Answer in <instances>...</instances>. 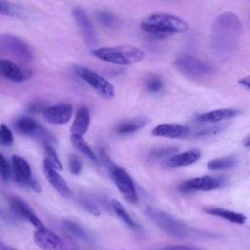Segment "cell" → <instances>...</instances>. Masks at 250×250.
I'll list each match as a JSON object with an SVG mask.
<instances>
[{"label":"cell","instance_id":"obj_1","mask_svg":"<svg viewBox=\"0 0 250 250\" xmlns=\"http://www.w3.org/2000/svg\"><path fill=\"white\" fill-rule=\"evenodd\" d=\"M241 34V23L232 12L217 16L211 30L210 46L218 58H228L237 48Z\"/></svg>","mask_w":250,"mask_h":250},{"label":"cell","instance_id":"obj_2","mask_svg":"<svg viewBox=\"0 0 250 250\" xmlns=\"http://www.w3.org/2000/svg\"><path fill=\"white\" fill-rule=\"evenodd\" d=\"M141 29L153 35H168L185 32L188 24L180 17L169 13H153L141 22Z\"/></svg>","mask_w":250,"mask_h":250},{"label":"cell","instance_id":"obj_3","mask_svg":"<svg viewBox=\"0 0 250 250\" xmlns=\"http://www.w3.org/2000/svg\"><path fill=\"white\" fill-rule=\"evenodd\" d=\"M96 58L117 65H131L144 60L145 52L134 46L103 47L92 50Z\"/></svg>","mask_w":250,"mask_h":250},{"label":"cell","instance_id":"obj_4","mask_svg":"<svg viewBox=\"0 0 250 250\" xmlns=\"http://www.w3.org/2000/svg\"><path fill=\"white\" fill-rule=\"evenodd\" d=\"M146 215L157 228L172 237L185 239L195 234V230L185 222L164 211L148 208Z\"/></svg>","mask_w":250,"mask_h":250},{"label":"cell","instance_id":"obj_5","mask_svg":"<svg viewBox=\"0 0 250 250\" xmlns=\"http://www.w3.org/2000/svg\"><path fill=\"white\" fill-rule=\"evenodd\" d=\"M174 65L183 75L190 79H205L215 72L212 64L190 54H184L176 58Z\"/></svg>","mask_w":250,"mask_h":250},{"label":"cell","instance_id":"obj_6","mask_svg":"<svg viewBox=\"0 0 250 250\" xmlns=\"http://www.w3.org/2000/svg\"><path fill=\"white\" fill-rule=\"evenodd\" d=\"M74 70L76 74L91 86L103 99L110 100L114 97L115 89L113 85L102 75L81 65H75Z\"/></svg>","mask_w":250,"mask_h":250},{"label":"cell","instance_id":"obj_7","mask_svg":"<svg viewBox=\"0 0 250 250\" xmlns=\"http://www.w3.org/2000/svg\"><path fill=\"white\" fill-rule=\"evenodd\" d=\"M224 185V180L218 177L209 175L200 176L188 179L179 186V190L184 193L194 191H210L221 188Z\"/></svg>","mask_w":250,"mask_h":250},{"label":"cell","instance_id":"obj_8","mask_svg":"<svg viewBox=\"0 0 250 250\" xmlns=\"http://www.w3.org/2000/svg\"><path fill=\"white\" fill-rule=\"evenodd\" d=\"M111 175L118 190L121 192L123 197L132 204L137 203L138 194L136 191L134 182L130 175L124 169L119 167H115L111 171Z\"/></svg>","mask_w":250,"mask_h":250},{"label":"cell","instance_id":"obj_9","mask_svg":"<svg viewBox=\"0 0 250 250\" xmlns=\"http://www.w3.org/2000/svg\"><path fill=\"white\" fill-rule=\"evenodd\" d=\"M33 239L40 248L45 250H69L59 235L45 227L35 230Z\"/></svg>","mask_w":250,"mask_h":250},{"label":"cell","instance_id":"obj_10","mask_svg":"<svg viewBox=\"0 0 250 250\" xmlns=\"http://www.w3.org/2000/svg\"><path fill=\"white\" fill-rule=\"evenodd\" d=\"M0 39L2 44L19 59L25 62H30L33 59L31 49L22 39L11 34H3Z\"/></svg>","mask_w":250,"mask_h":250},{"label":"cell","instance_id":"obj_11","mask_svg":"<svg viewBox=\"0 0 250 250\" xmlns=\"http://www.w3.org/2000/svg\"><path fill=\"white\" fill-rule=\"evenodd\" d=\"M42 114L48 123L56 125L65 124L72 116V107L68 104H58L45 107L42 110Z\"/></svg>","mask_w":250,"mask_h":250},{"label":"cell","instance_id":"obj_12","mask_svg":"<svg viewBox=\"0 0 250 250\" xmlns=\"http://www.w3.org/2000/svg\"><path fill=\"white\" fill-rule=\"evenodd\" d=\"M9 205L12 210V212L24 220H27L29 223H31L37 229L44 228V225L42 222L38 219V217L35 215V213L32 211L30 206L21 198L12 196L9 198Z\"/></svg>","mask_w":250,"mask_h":250},{"label":"cell","instance_id":"obj_13","mask_svg":"<svg viewBox=\"0 0 250 250\" xmlns=\"http://www.w3.org/2000/svg\"><path fill=\"white\" fill-rule=\"evenodd\" d=\"M188 127L177 123H161L151 130V135L169 139H183L189 135Z\"/></svg>","mask_w":250,"mask_h":250},{"label":"cell","instance_id":"obj_14","mask_svg":"<svg viewBox=\"0 0 250 250\" xmlns=\"http://www.w3.org/2000/svg\"><path fill=\"white\" fill-rule=\"evenodd\" d=\"M73 18L81 30L83 37L87 41L88 44H95L96 43V33L92 21L88 16V14L81 8H75L72 11Z\"/></svg>","mask_w":250,"mask_h":250},{"label":"cell","instance_id":"obj_15","mask_svg":"<svg viewBox=\"0 0 250 250\" xmlns=\"http://www.w3.org/2000/svg\"><path fill=\"white\" fill-rule=\"evenodd\" d=\"M241 114V111L236 108H220L208 112H204L197 116L196 120L204 123H217L225 120L232 119Z\"/></svg>","mask_w":250,"mask_h":250},{"label":"cell","instance_id":"obj_16","mask_svg":"<svg viewBox=\"0 0 250 250\" xmlns=\"http://www.w3.org/2000/svg\"><path fill=\"white\" fill-rule=\"evenodd\" d=\"M43 168L45 176L48 180V182L53 186V188L62 196H69L70 195V189L64 179L58 173L56 169H54L47 161L44 160L43 162Z\"/></svg>","mask_w":250,"mask_h":250},{"label":"cell","instance_id":"obj_17","mask_svg":"<svg viewBox=\"0 0 250 250\" xmlns=\"http://www.w3.org/2000/svg\"><path fill=\"white\" fill-rule=\"evenodd\" d=\"M0 75L14 82H21L28 78L30 73L9 60L0 59Z\"/></svg>","mask_w":250,"mask_h":250},{"label":"cell","instance_id":"obj_18","mask_svg":"<svg viewBox=\"0 0 250 250\" xmlns=\"http://www.w3.org/2000/svg\"><path fill=\"white\" fill-rule=\"evenodd\" d=\"M201 156V152L197 148H191L178 154H172L166 161V165L170 168H178L190 165L196 162Z\"/></svg>","mask_w":250,"mask_h":250},{"label":"cell","instance_id":"obj_19","mask_svg":"<svg viewBox=\"0 0 250 250\" xmlns=\"http://www.w3.org/2000/svg\"><path fill=\"white\" fill-rule=\"evenodd\" d=\"M12 166L15 179L21 185H29L31 182V168L27 161L20 155L12 156Z\"/></svg>","mask_w":250,"mask_h":250},{"label":"cell","instance_id":"obj_20","mask_svg":"<svg viewBox=\"0 0 250 250\" xmlns=\"http://www.w3.org/2000/svg\"><path fill=\"white\" fill-rule=\"evenodd\" d=\"M90 125V113L87 107H80L75 114L74 120L70 127L71 136L83 137Z\"/></svg>","mask_w":250,"mask_h":250},{"label":"cell","instance_id":"obj_21","mask_svg":"<svg viewBox=\"0 0 250 250\" xmlns=\"http://www.w3.org/2000/svg\"><path fill=\"white\" fill-rule=\"evenodd\" d=\"M62 228L72 238L79 239L85 242L91 240L90 233L87 231V229L83 226H81L79 223L73 220L64 219L62 222Z\"/></svg>","mask_w":250,"mask_h":250},{"label":"cell","instance_id":"obj_22","mask_svg":"<svg viewBox=\"0 0 250 250\" xmlns=\"http://www.w3.org/2000/svg\"><path fill=\"white\" fill-rule=\"evenodd\" d=\"M204 212L209 215L220 217V218L227 220L230 223H234V224H238V225L244 224L246 221L245 215L238 213V212L229 210V209L221 208V207H206V208H204Z\"/></svg>","mask_w":250,"mask_h":250},{"label":"cell","instance_id":"obj_23","mask_svg":"<svg viewBox=\"0 0 250 250\" xmlns=\"http://www.w3.org/2000/svg\"><path fill=\"white\" fill-rule=\"evenodd\" d=\"M14 126L18 133L24 136H40L42 132V128L31 117L19 118Z\"/></svg>","mask_w":250,"mask_h":250},{"label":"cell","instance_id":"obj_24","mask_svg":"<svg viewBox=\"0 0 250 250\" xmlns=\"http://www.w3.org/2000/svg\"><path fill=\"white\" fill-rule=\"evenodd\" d=\"M147 119L144 117H138L131 120H127L118 124L115 128V132L118 135H129L140 131L147 123Z\"/></svg>","mask_w":250,"mask_h":250},{"label":"cell","instance_id":"obj_25","mask_svg":"<svg viewBox=\"0 0 250 250\" xmlns=\"http://www.w3.org/2000/svg\"><path fill=\"white\" fill-rule=\"evenodd\" d=\"M236 157L233 155L224 156L220 158H215L207 163V168L211 171H227L233 168L236 164Z\"/></svg>","mask_w":250,"mask_h":250},{"label":"cell","instance_id":"obj_26","mask_svg":"<svg viewBox=\"0 0 250 250\" xmlns=\"http://www.w3.org/2000/svg\"><path fill=\"white\" fill-rule=\"evenodd\" d=\"M110 205L116 214V216L123 222L125 223L128 227L132 229H138L139 226L138 224L134 221V219L131 217V215L127 212L126 208L117 200V199H112L110 201Z\"/></svg>","mask_w":250,"mask_h":250},{"label":"cell","instance_id":"obj_27","mask_svg":"<svg viewBox=\"0 0 250 250\" xmlns=\"http://www.w3.org/2000/svg\"><path fill=\"white\" fill-rule=\"evenodd\" d=\"M70 141L72 146L78 150L80 151L82 154H84L85 156H87L89 159H91L94 162L98 161V157L96 156V154L94 153V151L92 150V148L89 146V145L84 141L83 137H77V136H71L70 137Z\"/></svg>","mask_w":250,"mask_h":250},{"label":"cell","instance_id":"obj_28","mask_svg":"<svg viewBox=\"0 0 250 250\" xmlns=\"http://www.w3.org/2000/svg\"><path fill=\"white\" fill-rule=\"evenodd\" d=\"M44 154H45V161H47L54 169L57 171L62 170V162L60 161L57 152L53 148V146L49 144H45V148H44Z\"/></svg>","mask_w":250,"mask_h":250},{"label":"cell","instance_id":"obj_29","mask_svg":"<svg viewBox=\"0 0 250 250\" xmlns=\"http://www.w3.org/2000/svg\"><path fill=\"white\" fill-rule=\"evenodd\" d=\"M97 20L102 25L109 28H113L117 24V18L114 15L104 11H100L97 13Z\"/></svg>","mask_w":250,"mask_h":250},{"label":"cell","instance_id":"obj_30","mask_svg":"<svg viewBox=\"0 0 250 250\" xmlns=\"http://www.w3.org/2000/svg\"><path fill=\"white\" fill-rule=\"evenodd\" d=\"M163 86H164V83H163L162 78L155 74L149 76L146 82V88L150 93L159 92L160 90H162Z\"/></svg>","mask_w":250,"mask_h":250},{"label":"cell","instance_id":"obj_31","mask_svg":"<svg viewBox=\"0 0 250 250\" xmlns=\"http://www.w3.org/2000/svg\"><path fill=\"white\" fill-rule=\"evenodd\" d=\"M14 143V135L10 128L2 123L0 125V146H11Z\"/></svg>","mask_w":250,"mask_h":250},{"label":"cell","instance_id":"obj_32","mask_svg":"<svg viewBox=\"0 0 250 250\" xmlns=\"http://www.w3.org/2000/svg\"><path fill=\"white\" fill-rule=\"evenodd\" d=\"M68 167H69V171L71 172V174L73 175H79L81 170H82V163L80 158L74 154V153H70L68 156Z\"/></svg>","mask_w":250,"mask_h":250},{"label":"cell","instance_id":"obj_33","mask_svg":"<svg viewBox=\"0 0 250 250\" xmlns=\"http://www.w3.org/2000/svg\"><path fill=\"white\" fill-rule=\"evenodd\" d=\"M19 13V9L16 5L6 2V1H0V14L4 15H17Z\"/></svg>","mask_w":250,"mask_h":250},{"label":"cell","instance_id":"obj_34","mask_svg":"<svg viewBox=\"0 0 250 250\" xmlns=\"http://www.w3.org/2000/svg\"><path fill=\"white\" fill-rule=\"evenodd\" d=\"M11 175L9 164L3 154L0 152V176L4 180H8Z\"/></svg>","mask_w":250,"mask_h":250},{"label":"cell","instance_id":"obj_35","mask_svg":"<svg viewBox=\"0 0 250 250\" xmlns=\"http://www.w3.org/2000/svg\"><path fill=\"white\" fill-rule=\"evenodd\" d=\"M81 205L92 215L94 216H99L100 215V210L97 207V205L95 203H93L91 200H89L88 198H81L80 200Z\"/></svg>","mask_w":250,"mask_h":250},{"label":"cell","instance_id":"obj_36","mask_svg":"<svg viewBox=\"0 0 250 250\" xmlns=\"http://www.w3.org/2000/svg\"><path fill=\"white\" fill-rule=\"evenodd\" d=\"M159 250H201L198 247L190 245H168L160 248Z\"/></svg>","mask_w":250,"mask_h":250},{"label":"cell","instance_id":"obj_37","mask_svg":"<svg viewBox=\"0 0 250 250\" xmlns=\"http://www.w3.org/2000/svg\"><path fill=\"white\" fill-rule=\"evenodd\" d=\"M238 84H239L240 86H242L243 88H245V89H247V90L250 91V75H247V76H244V77L239 78Z\"/></svg>","mask_w":250,"mask_h":250},{"label":"cell","instance_id":"obj_38","mask_svg":"<svg viewBox=\"0 0 250 250\" xmlns=\"http://www.w3.org/2000/svg\"><path fill=\"white\" fill-rule=\"evenodd\" d=\"M175 149L172 148H166V149H161V150H157L155 152H153V156L154 157H160V156H165L166 154H169L171 152H173Z\"/></svg>","mask_w":250,"mask_h":250},{"label":"cell","instance_id":"obj_39","mask_svg":"<svg viewBox=\"0 0 250 250\" xmlns=\"http://www.w3.org/2000/svg\"><path fill=\"white\" fill-rule=\"evenodd\" d=\"M28 186H29L35 192H40V191H41V187H40L39 183H38L36 180H33V179H32Z\"/></svg>","mask_w":250,"mask_h":250},{"label":"cell","instance_id":"obj_40","mask_svg":"<svg viewBox=\"0 0 250 250\" xmlns=\"http://www.w3.org/2000/svg\"><path fill=\"white\" fill-rule=\"evenodd\" d=\"M0 218H2L3 220H12L11 215L0 205Z\"/></svg>","mask_w":250,"mask_h":250},{"label":"cell","instance_id":"obj_41","mask_svg":"<svg viewBox=\"0 0 250 250\" xmlns=\"http://www.w3.org/2000/svg\"><path fill=\"white\" fill-rule=\"evenodd\" d=\"M0 250H17L15 248H13L12 246L6 244L5 242H3L1 239H0Z\"/></svg>","mask_w":250,"mask_h":250},{"label":"cell","instance_id":"obj_42","mask_svg":"<svg viewBox=\"0 0 250 250\" xmlns=\"http://www.w3.org/2000/svg\"><path fill=\"white\" fill-rule=\"evenodd\" d=\"M243 146L245 147H250V135L247 136L244 140H243Z\"/></svg>","mask_w":250,"mask_h":250}]
</instances>
